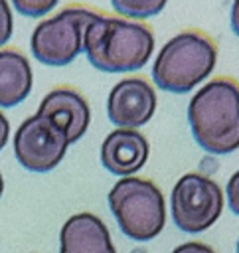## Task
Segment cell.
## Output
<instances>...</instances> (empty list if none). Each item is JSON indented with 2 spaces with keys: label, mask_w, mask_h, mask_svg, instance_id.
I'll return each mask as SVG.
<instances>
[{
  "label": "cell",
  "mask_w": 239,
  "mask_h": 253,
  "mask_svg": "<svg viewBox=\"0 0 239 253\" xmlns=\"http://www.w3.org/2000/svg\"><path fill=\"white\" fill-rule=\"evenodd\" d=\"M154 49V32L148 24L99 14L85 30L83 51L89 63L105 73L138 71Z\"/></svg>",
  "instance_id": "obj_1"
},
{
  "label": "cell",
  "mask_w": 239,
  "mask_h": 253,
  "mask_svg": "<svg viewBox=\"0 0 239 253\" xmlns=\"http://www.w3.org/2000/svg\"><path fill=\"white\" fill-rule=\"evenodd\" d=\"M194 140L209 154H229L239 148V81L215 77L188 105Z\"/></svg>",
  "instance_id": "obj_2"
},
{
  "label": "cell",
  "mask_w": 239,
  "mask_h": 253,
  "mask_svg": "<svg viewBox=\"0 0 239 253\" xmlns=\"http://www.w3.org/2000/svg\"><path fill=\"white\" fill-rule=\"evenodd\" d=\"M217 43L201 30H186L168 40L152 65L156 87L184 95L199 85L215 67Z\"/></svg>",
  "instance_id": "obj_3"
},
{
  "label": "cell",
  "mask_w": 239,
  "mask_h": 253,
  "mask_svg": "<svg viewBox=\"0 0 239 253\" xmlns=\"http://www.w3.org/2000/svg\"><path fill=\"white\" fill-rule=\"evenodd\" d=\"M107 200L120 231L134 241L154 239L166 223L164 196L148 178H120L111 188Z\"/></svg>",
  "instance_id": "obj_4"
},
{
  "label": "cell",
  "mask_w": 239,
  "mask_h": 253,
  "mask_svg": "<svg viewBox=\"0 0 239 253\" xmlns=\"http://www.w3.org/2000/svg\"><path fill=\"white\" fill-rule=\"evenodd\" d=\"M97 16L99 12L87 6H67L53 18L40 22L30 40L34 57L51 67L71 63L83 51L85 30Z\"/></svg>",
  "instance_id": "obj_5"
},
{
  "label": "cell",
  "mask_w": 239,
  "mask_h": 253,
  "mask_svg": "<svg viewBox=\"0 0 239 253\" xmlns=\"http://www.w3.org/2000/svg\"><path fill=\"white\" fill-rule=\"evenodd\" d=\"M172 221L180 231L199 233L211 227L223 210V192L217 182L199 172L184 174L172 188Z\"/></svg>",
  "instance_id": "obj_6"
},
{
  "label": "cell",
  "mask_w": 239,
  "mask_h": 253,
  "mask_svg": "<svg viewBox=\"0 0 239 253\" xmlns=\"http://www.w3.org/2000/svg\"><path fill=\"white\" fill-rule=\"evenodd\" d=\"M67 132L47 117L36 113L28 117L14 134V154L22 168L30 172H49L65 156Z\"/></svg>",
  "instance_id": "obj_7"
},
{
  "label": "cell",
  "mask_w": 239,
  "mask_h": 253,
  "mask_svg": "<svg viewBox=\"0 0 239 253\" xmlns=\"http://www.w3.org/2000/svg\"><path fill=\"white\" fill-rule=\"evenodd\" d=\"M154 111L156 91L142 77L119 81L107 99V115L117 128H138L152 119Z\"/></svg>",
  "instance_id": "obj_8"
},
{
  "label": "cell",
  "mask_w": 239,
  "mask_h": 253,
  "mask_svg": "<svg viewBox=\"0 0 239 253\" xmlns=\"http://www.w3.org/2000/svg\"><path fill=\"white\" fill-rule=\"evenodd\" d=\"M148 140L136 128H115L101 144V162L115 176H132L148 158Z\"/></svg>",
  "instance_id": "obj_9"
},
{
  "label": "cell",
  "mask_w": 239,
  "mask_h": 253,
  "mask_svg": "<svg viewBox=\"0 0 239 253\" xmlns=\"http://www.w3.org/2000/svg\"><path fill=\"white\" fill-rule=\"evenodd\" d=\"M38 113L53 121L57 126H61L67 132L69 144L77 142L87 132L91 121V111L85 97L69 87H59L49 91L41 99Z\"/></svg>",
  "instance_id": "obj_10"
},
{
  "label": "cell",
  "mask_w": 239,
  "mask_h": 253,
  "mask_svg": "<svg viewBox=\"0 0 239 253\" xmlns=\"http://www.w3.org/2000/svg\"><path fill=\"white\" fill-rule=\"evenodd\" d=\"M59 253H117L101 217L89 211L71 215L59 231Z\"/></svg>",
  "instance_id": "obj_11"
},
{
  "label": "cell",
  "mask_w": 239,
  "mask_h": 253,
  "mask_svg": "<svg viewBox=\"0 0 239 253\" xmlns=\"http://www.w3.org/2000/svg\"><path fill=\"white\" fill-rule=\"evenodd\" d=\"M32 91V67L28 57L14 47L0 49V107L20 105Z\"/></svg>",
  "instance_id": "obj_12"
},
{
  "label": "cell",
  "mask_w": 239,
  "mask_h": 253,
  "mask_svg": "<svg viewBox=\"0 0 239 253\" xmlns=\"http://www.w3.org/2000/svg\"><path fill=\"white\" fill-rule=\"evenodd\" d=\"M168 0H111L113 8L128 20H144L162 12Z\"/></svg>",
  "instance_id": "obj_13"
},
{
  "label": "cell",
  "mask_w": 239,
  "mask_h": 253,
  "mask_svg": "<svg viewBox=\"0 0 239 253\" xmlns=\"http://www.w3.org/2000/svg\"><path fill=\"white\" fill-rule=\"evenodd\" d=\"M59 0H12L14 8L28 18H40L43 14H47L51 8H55Z\"/></svg>",
  "instance_id": "obj_14"
},
{
  "label": "cell",
  "mask_w": 239,
  "mask_h": 253,
  "mask_svg": "<svg viewBox=\"0 0 239 253\" xmlns=\"http://www.w3.org/2000/svg\"><path fill=\"white\" fill-rule=\"evenodd\" d=\"M12 10L8 0H0V47L12 38Z\"/></svg>",
  "instance_id": "obj_15"
},
{
  "label": "cell",
  "mask_w": 239,
  "mask_h": 253,
  "mask_svg": "<svg viewBox=\"0 0 239 253\" xmlns=\"http://www.w3.org/2000/svg\"><path fill=\"white\" fill-rule=\"evenodd\" d=\"M225 194H227L229 210H231L233 213H237V215H239V170H237L235 174H231V178L227 180Z\"/></svg>",
  "instance_id": "obj_16"
},
{
  "label": "cell",
  "mask_w": 239,
  "mask_h": 253,
  "mask_svg": "<svg viewBox=\"0 0 239 253\" xmlns=\"http://www.w3.org/2000/svg\"><path fill=\"white\" fill-rule=\"evenodd\" d=\"M172 253H215V249H211L201 241H188V243H180Z\"/></svg>",
  "instance_id": "obj_17"
},
{
  "label": "cell",
  "mask_w": 239,
  "mask_h": 253,
  "mask_svg": "<svg viewBox=\"0 0 239 253\" xmlns=\"http://www.w3.org/2000/svg\"><path fill=\"white\" fill-rule=\"evenodd\" d=\"M8 134H10V123H8V119L4 117V113H0V150L6 146Z\"/></svg>",
  "instance_id": "obj_18"
},
{
  "label": "cell",
  "mask_w": 239,
  "mask_h": 253,
  "mask_svg": "<svg viewBox=\"0 0 239 253\" xmlns=\"http://www.w3.org/2000/svg\"><path fill=\"white\" fill-rule=\"evenodd\" d=\"M229 22H231V30H233V34L239 38V0H233L231 14H229Z\"/></svg>",
  "instance_id": "obj_19"
},
{
  "label": "cell",
  "mask_w": 239,
  "mask_h": 253,
  "mask_svg": "<svg viewBox=\"0 0 239 253\" xmlns=\"http://www.w3.org/2000/svg\"><path fill=\"white\" fill-rule=\"evenodd\" d=\"M2 192H4V180H2V174H0V196H2Z\"/></svg>",
  "instance_id": "obj_20"
},
{
  "label": "cell",
  "mask_w": 239,
  "mask_h": 253,
  "mask_svg": "<svg viewBox=\"0 0 239 253\" xmlns=\"http://www.w3.org/2000/svg\"><path fill=\"white\" fill-rule=\"evenodd\" d=\"M235 251H237V253H239V241H237V249H235Z\"/></svg>",
  "instance_id": "obj_21"
}]
</instances>
